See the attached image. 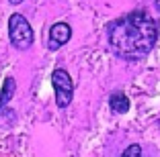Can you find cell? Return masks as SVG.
I'll use <instances>...</instances> for the list:
<instances>
[{"label": "cell", "instance_id": "3", "mask_svg": "<svg viewBox=\"0 0 160 157\" xmlns=\"http://www.w3.org/2000/svg\"><path fill=\"white\" fill-rule=\"evenodd\" d=\"M52 86H53V92H56V104L60 108H66L72 102V96H74V84H72L70 74L64 67L53 69Z\"/></svg>", "mask_w": 160, "mask_h": 157}, {"label": "cell", "instance_id": "7", "mask_svg": "<svg viewBox=\"0 0 160 157\" xmlns=\"http://www.w3.org/2000/svg\"><path fill=\"white\" fill-rule=\"evenodd\" d=\"M10 4H21V2H23V0H8Z\"/></svg>", "mask_w": 160, "mask_h": 157}, {"label": "cell", "instance_id": "2", "mask_svg": "<svg viewBox=\"0 0 160 157\" xmlns=\"http://www.w3.org/2000/svg\"><path fill=\"white\" fill-rule=\"evenodd\" d=\"M8 37H10V43L19 51H27L29 47L33 45V41H35L33 29H31L29 21L25 19L23 14L14 12L8 19Z\"/></svg>", "mask_w": 160, "mask_h": 157}, {"label": "cell", "instance_id": "5", "mask_svg": "<svg viewBox=\"0 0 160 157\" xmlns=\"http://www.w3.org/2000/svg\"><path fill=\"white\" fill-rule=\"evenodd\" d=\"M109 104H111V110L117 112V114H125L129 110V98L123 92H113L109 98Z\"/></svg>", "mask_w": 160, "mask_h": 157}, {"label": "cell", "instance_id": "1", "mask_svg": "<svg viewBox=\"0 0 160 157\" xmlns=\"http://www.w3.org/2000/svg\"><path fill=\"white\" fill-rule=\"evenodd\" d=\"M109 45L121 59H144L158 39V23L144 10L129 12L107 25Z\"/></svg>", "mask_w": 160, "mask_h": 157}, {"label": "cell", "instance_id": "6", "mask_svg": "<svg viewBox=\"0 0 160 157\" xmlns=\"http://www.w3.org/2000/svg\"><path fill=\"white\" fill-rule=\"evenodd\" d=\"M14 90H17V82H14V78H6L4 80V86H2V92H0V108H4L6 104H8L10 100H12L14 96Z\"/></svg>", "mask_w": 160, "mask_h": 157}, {"label": "cell", "instance_id": "4", "mask_svg": "<svg viewBox=\"0 0 160 157\" xmlns=\"http://www.w3.org/2000/svg\"><path fill=\"white\" fill-rule=\"evenodd\" d=\"M72 37V27L68 23H56L49 27L45 37V47L49 51H58L62 45H66Z\"/></svg>", "mask_w": 160, "mask_h": 157}, {"label": "cell", "instance_id": "8", "mask_svg": "<svg viewBox=\"0 0 160 157\" xmlns=\"http://www.w3.org/2000/svg\"><path fill=\"white\" fill-rule=\"evenodd\" d=\"M156 2V8H158V12H160V0H154Z\"/></svg>", "mask_w": 160, "mask_h": 157}]
</instances>
